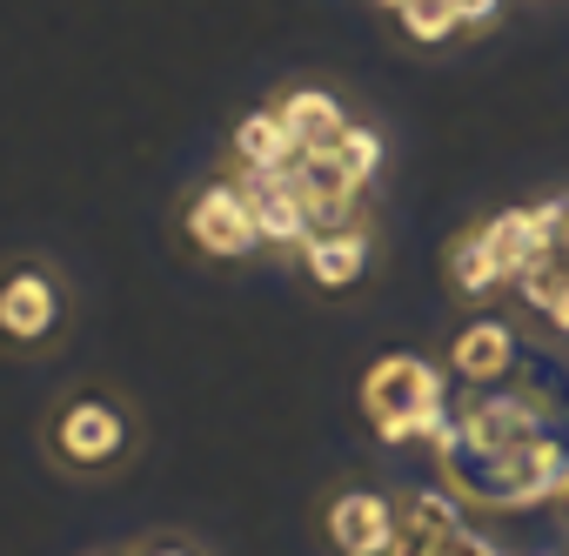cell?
I'll return each mask as SVG.
<instances>
[{"label":"cell","mask_w":569,"mask_h":556,"mask_svg":"<svg viewBox=\"0 0 569 556\" xmlns=\"http://www.w3.org/2000/svg\"><path fill=\"white\" fill-rule=\"evenodd\" d=\"M322 536L342 556H396L402 549V509L376 489H342L322 509Z\"/></svg>","instance_id":"6"},{"label":"cell","mask_w":569,"mask_h":556,"mask_svg":"<svg viewBox=\"0 0 569 556\" xmlns=\"http://www.w3.org/2000/svg\"><path fill=\"white\" fill-rule=\"evenodd\" d=\"M296 261H302V275H309V289H322V296H349V289L369 282L376 248H369V228H362V221H329V228L309 235V248H302Z\"/></svg>","instance_id":"7"},{"label":"cell","mask_w":569,"mask_h":556,"mask_svg":"<svg viewBox=\"0 0 569 556\" xmlns=\"http://www.w3.org/2000/svg\"><path fill=\"white\" fill-rule=\"evenodd\" d=\"M449 289H456V296H469V302H476V296H496V289H502V268L489 261V248L476 241V228H469V235H462V241L449 248Z\"/></svg>","instance_id":"10"},{"label":"cell","mask_w":569,"mask_h":556,"mask_svg":"<svg viewBox=\"0 0 569 556\" xmlns=\"http://www.w3.org/2000/svg\"><path fill=\"white\" fill-rule=\"evenodd\" d=\"M41 456L68 483H108L141 456V416L108 383H74L41 416Z\"/></svg>","instance_id":"1"},{"label":"cell","mask_w":569,"mask_h":556,"mask_svg":"<svg viewBox=\"0 0 569 556\" xmlns=\"http://www.w3.org/2000/svg\"><path fill=\"white\" fill-rule=\"evenodd\" d=\"M134 556H208L201 543H181V536H154V543H141Z\"/></svg>","instance_id":"12"},{"label":"cell","mask_w":569,"mask_h":556,"mask_svg":"<svg viewBox=\"0 0 569 556\" xmlns=\"http://www.w3.org/2000/svg\"><path fill=\"white\" fill-rule=\"evenodd\" d=\"M362 416L376 423L382 443H409V436H442L449 429V369L422 363V356H382L362 376Z\"/></svg>","instance_id":"4"},{"label":"cell","mask_w":569,"mask_h":556,"mask_svg":"<svg viewBox=\"0 0 569 556\" xmlns=\"http://www.w3.org/2000/svg\"><path fill=\"white\" fill-rule=\"evenodd\" d=\"M174 241H181V255H194V261H208V268H234V261L268 255L248 175H241V168H221V175L194 181V188L174 201Z\"/></svg>","instance_id":"3"},{"label":"cell","mask_w":569,"mask_h":556,"mask_svg":"<svg viewBox=\"0 0 569 556\" xmlns=\"http://www.w3.org/2000/svg\"><path fill=\"white\" fill-rule=\"evenodd\" d=\"M562 516H569V489H562Z\"/></svg>","instance_id":"13"},{"label":"cell","mask_w":569,"mask_h":556,"mask_svg":"<svg viewBox=\"0 0 569 556\" xmlns=\"http://www.w3.org/2000/svg\"><path fill=\"white\" fill-rule=\"evenodd\" d=\"M442 369H449L456 389H502V383L522 369V336H516V322H509V316H476V322H462V329L449 336V349H442Z\"/></svg>","instance_id":"5"},{"label":"cell","mask_w":569,"mask_h":556,"mask_svg":"<svg viewBox=\"0 0 569 556\" xmlns=\"http://www.w3.org/2000/svg\"><path fill=\"white\" fill-rule=\"evenodd\" d=\"M329 161H336V168H342V175H349L356 188H369V181H376V168H382V135H376L369 121H356V128L342 135V148H336Z\"/></svg>","instance_id":"11"},{"label":"cell","mask_w":569,"mask_h":556,"mask_svg":"<svg viewBox=\"0 0 569 556\" xmlns=\"http://www.w3.org/2000/svg\"><path fill=\"white\" fill-rule=\"evenodd\" d=\"M74 329V282L41 248L0 255V356L8 363H48Z\"/></svg>","instance_id":"2"},{"label":"cell","mask_w":569,"mask_h":556,"mask_svg":"<svg viewBox=\"0 0 569 556\" xmlns=\"http://www.w3.org/2000/svg\"><path fill=\"white\" fill-rule=\"evenodd\" d=\"M268 108L281 115V128L296 135V148H302V155H336V148H342V135L356 128L349 101H342L336 88H316V81H302V88H281Z\"/></svg>","instance_id":"8"},{"label":"cell","mask_w":569,"mask_h":556,"mask_svg":"<svg viewBox=\"0 0 569 556\" xmlns=\"http://www.w3.org/2000/svg\"><path fill=\"white\" fill-rule=\"evenodd\" d=\"M296 161H302V148H296L289 128H281L274 108H254V115L234 128V168H241V175H289Z\"/></svg>","instance_id":"9"}]
</instances>
